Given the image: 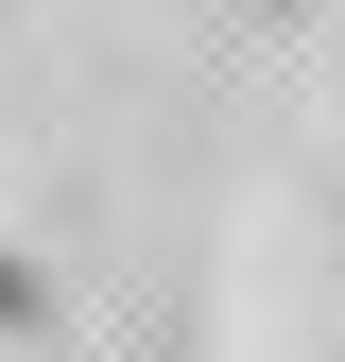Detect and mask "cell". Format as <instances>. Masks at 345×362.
<instances>
[{"mask_svg": "<svg viewBox=\"0 0 345 362\" xmlns=\"http://www.w3.org/2000/svg\"><path fill=\"white\" fill-rule=\"evenodd\" d=\"M0 328H52V293H35V259L0 242Z\"/></svg>", "mask_w": 345, "mask_h": 362, "instance_id": "cell-1", "label": "cell"}]
</instances>
